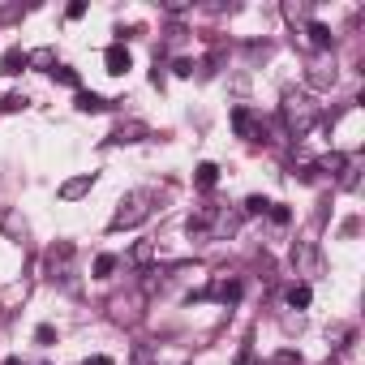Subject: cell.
<instances>
[{
    "label": "cell",
    "instance_id": "4fadbf2b",
    "mask_svg": "<svg viewBox=\"0 0 365 365\" xmlns=\"http://www.w3.org/2000/svg\"><path fill=\"white\" fill-rule=\"evenodd\" d=\"M335 78H339L335 69H322V65H314V69H309V86H314V91H331V86H335Z\"/></svg>",
    "mask_w": 365,
    "mask_h": 365
},
{
    "label": "cell",
    "instance_id": "30bf717a",
    "mask_svg": "<svg viewBox=\"0 0 365 365\" xmlns=\"http://www.w3.org/2000/svg\"><path fill=\"white\" fill-rule=\"evenodd\" d=\"M142 138H146V125H142V120H129V125H120V129H116V133H112L108 142L125 146V142H142Z\"/></svg>",
    "mask_w": 365,
    "mask_h": 365
},
{
    "label": "cell",
    "instance_id": "7c38bea8",
    "mask_svg": "<svg viewBox=\"0 0 365 365\" xmlns=\"http://www.w3.org/2000/svg\"><path fill=\"white\" fill-rule=\"evenodd\" d=\"M0 69H5L9 78H18V73L26 69V52H22V48H9L5 56H0Z\"/></svg>",
    "mask_w": 365,
    "mask_h": 365
},
{
    "label": "cell",
    "instance_id": "8fae6325",
    "mask_svg": "<svg viewBox=\"0 0 365 365\" xmlns=\"http://www.w3.org/2000/svg\"><path fill=\"white\" fill-rule=\"evenodd\" d=\"M241 220H245L241 211H215V224H211V228H215V237H224V232H237Z\"/></svg>",
    "mask_w": 365,
    "mask_h": 365
},
{
    "label": "cell",
    "instance_id": "8992f818",
    "mask_svg": "<svg viewBox=\"0 0 365 365\" xmlns=\"http://www.w3.org/2000/svg\"><path fill=\"white\" fill-rule=\"evenodd\" d=\"M91 190H95V172H82V176H69L56 194H61V202H78V198H86Z\"/></svg>",
    "mask_w": 365,
    "mask_h": 365
},
{
    "label": "cell",
    "instance_id": "7402d4cb",
    "mask_svg": "<svg viewBox=\"0 0 365 365\" xmlns=\"http://www.w3.org/2000/svg\"><path fill=\"white\" fill-rule=\"evenodd\" d=\"M116 267H120V258H116V254H99V258H95V279H108Z\"/></svg>",
    "mask_w": 365,
    "mask_h": 365
},
{
    "label": "cell",
    "instance_id": "9c48e42d",
    "mask_svg": "<svg viewBox=\"0 0 365 365\" xmlns=\"http://www.w3.org/2000/svg\"><path fill=\"white\" fill-rule=\"evenodd\" d=\"M73 108H78V112H108L112 99H103V95H95V91H78V95H73Z\"/></svg>",
    "mask_w": 365,
    "mask_h": 365
},
{
    "label": "cell",
    "instance_id": "ac0fdd59",
    "mask_svg": "<svg viewBox=\"0 0 365 365\" xmlns=\"http://www.w3.org/2000/svg\"><path fill=\"white\" fill-rule=\"evenodd\" d=\"M309 301H314V292H309V284H292V288H288V305H292V309H305Z\"/></svg>",
    "mask_w": 365,
    "mask_h": 365
},
{
    "label": "cell",
    "instance_id": "ba28073f",
    "mask_svg": "<svg viewBox=\"0 0 365 365\" xmlns=\"http://www.w3.org/2000/svg\"><path fill=\"white\" fill-rule=\"evenodd\" d=\"M305 35H309V43H314L318 52H331V48H335V35H331V26H327V22H309V26H305Z\"/></svg>",
    "mask_w": 365,
    "mask_h": 365
},
{
    "label": "cell",
    "instance_id": "f546056e",
    "mask_svg": "<svg viewBox=\"0 0 365 365\" xmlns=\"http://www.w3.org/2000/svg\"><path fill=\"white\" fill-rule=\"evenodd\" d=\"M271 220H275V224H288V220H292V211H288V207H275V202H271Z\"/></svg>",
    "mask_w": 365,
    "mask_h": 365
},
{
    "label": "cell",
    "instance_id": "83f0119b",
    "mask_svg": "<svg viewBox=\"0 0 365 365\" xmlns=\"http://www.w3.org/2000/svg\"><path fill=\"white\" fill-rule=\"evenodd\" d=\"M172 73H176V78H194V61H185V56H180V61L172 65Z\"/></svg>",
    "mask_w": 365,
    "mask_h": 365
},
{
    "label": "cell",
    "instance_id": "4316f807",
    "mask_svg": "<svg viewBox=\"0 0 365 365\" xmlns=\"http://www.w3.org/2000/svg\"><path fill=\"white\" fill-rule=\"evenodd\" d=\"M26 108V95H5L0 99V112H22Z\"/></svg>",
    "mask_w": 365,
    "mask_h": 365
},
{
    "label": "cell",
    "instance_id": "7a4b0ae2",
    "mask_svg": "<svg viewBox=\"0 0 365 365\" xmlns=\"http://www.w3.org/2000/svg\"><path fill=\"white\" fill-rule=\"evenodd\" d=\"M150 215V194L146 190H133L116 202V215L108 220V232H125V228H138L142 220Z\"/></svg>",
    "mask_w": 365,
    "mask_h": 365
},
{
    "label": "cell",
    "instance_id": "e575fe53",
    "mask_svg": "<svg viewBox=\"0 0 365 365\" xmlns=\"http://www.w3.org/2000/svg\"><path fill=\"white\" fill-rule=\"evenodd\" d=\"M5 365H22V361H18V356H9V361H5Z\"/></svg>",
    "mask_w": 365,
    "mask_h": 365
},
{
    "label": "cell",
    "instance_id": "9a60e30c",
    "mask_svg": "<svg viewBox=\"0 0 365 365\" xmlns=\"http://www.w3.org/2000/svg\"><path fill=\"white\" fill-rule=\"evenodd\" d=\"M129 262H133V267H150V262H155V241H138V245L129 250Z\"/></svg>",
    "mask_w": 365,
    "mask_h": 365
},
{
    "label": "cell",
    "instance_id": "d6a6232c",
    "mask_svg": "<svg viewBox=\"0 0 365 365\" xmlns=\"http://www.w3.org/2000/svg\"><path fill=\"white\" fill-rule=\"evenodd\" d=\"M69 18L78 22V18H86V5H82V0H73V5H69Z\"/></svg>",
    "mask_w": 365,
    "mask_h": 365
},
{
    "label": "cell",
    "instance_id": "5b68a950",
    "mask_svg": "<svg viewBox=\"0 0 365 365\" xmlns=\"http://www.w3.org/2000/svg\"><path fill=\"white\" fill-rule=\"evenodd\" d=\"M232 129H237L241 138H250V142H267V133H262V120H258L250 108H232Z\"/></svg>",
    "mask_w": 365,
    "mask_h": 365
},
{
    "label": "cell",
    "instance_id": "484cf974",
    "mask_svg": "<svg viewBox=\"0 0 365 365\" xmlns=\"http://www.w3.org/2000/svg\"><path fill=\"white\" fill-rule=\"evenodd\" d=\"M361 185V163H344V190H356Z\"/></svg>",
    "mask_w": 365,
    "mask_h": 365
},
{
    "label": "cell",
    "instance_id": "d590c367",
    "mask_svg": "<svg viewBox=\"0 0 365 365\" xmlns=\"http://www.w3.org/2000/svg\"><path fill=\"white\" fill-rule=\"evenodd\" d=\"M22 365H48V361H22Z\"/></svg>",
    "mask_w": 365,
    "mask_h": 365
},
{
    "label": "cell",
    "instance_id": "44dd1931",
    "mask_svg": "<svg viewBox=\"0 0 365 365\" xmlns=\"http://www.w3.org/2000/svg\"><path fill=\"white\" fill-rule=\"evenodd\" d=\"M52 78H56L61 86H73V91H82V78H78V69H69V65H56V69H52Z\"/></svg>",
    "mask_w": 365,
    "mask_h": 365
},
{
    "label": "cell",
    "instance_id": "4dcf8cb0",
    "mask_svg": "<svg viewBox=\"0 0 365 365\" xmlns=\"http://www.w3.org/2000/svg\"><path fill=\"white\" fill-rule=\"evenodd\" d=\"M163 9L168 14H180V9H190V0H163Z\"/></svg>",
    "mask_w": 365,
    "mask_h": 365
},
{
    "label": "cell",
    "instance_id": "1f68e13d",
    "mask_svg": "<svg viewBox=\"0 0 365 365\" xmlns=\"http://www.w3.org/2000/svg\"><path fill=\"white\" fill-rule=\"evenodd\" d=\"M237 365H258V352H254V348H245V352L237 356Z\"/></svg>",
    "mask_w": 365,
    "mask_h": 365
},
{
    "label": "cell",
    "instance_id": "6da1fadb",
    "mask_svg": "<svg viewBox=\"0 0 365 365\" xmlns=\"http://www.w3.org/2000/svg\"><path fill=\"white\" fill-rule=\"evenodd\" d=\"M279 116H284V125H288V133L301 142L314 125H318V103L305 95V91H284V103H279Z\"/></svg>",
    "mask_w": 365,
    "mask_h": 365
},
{
    "label": "cell",
    "instance_id": "2e32d148",
    "mask_svg": "<svg viewBox=\"0 0 365 365\" xmlns=\"http://www.w3.org/2000/svg\"><path fill=\"white\" fill-rule=\"evenodd\" d=\"M198 190H215L220 185V163H198Z\"/></svg>",
    "mask_w": 365,
    "mask_h": 365
},
{
    "label": "cell",
    "instance_id": "5bb4252c",
    "mask_svg": "<svg viewBox=\"0 0 365 365\" xmlns=\"http://www.w3.org/2000/svg\"><path fill=\"white\" fill-rule=\"evenodd\" d=\"M344 163H348V159H344L339 150H331V155H322V159L314 163V172H327V176H339V172H344Z\"/></svg>",
    "mask_w": 365,
    "mask_h": 365
},
{
    "label": "cell",
    "instance_id": "3957f363",
    "mask_svg": "<svg viewBox=\"0 0 365 365\" xmlns=\"http://www.w3.org/2000/svg\"><path fill=\"white\" fill-rule=\"evenodd\" d=\"M292 267H297V275L318 279V275H322V254H318V245H314V241H297V245H292Z\"/></svg>",
    "mask_w": 365,
    "mask_h": 365
},
{
    "label": "cell",
    "instance_id": "f1b7e54d",
    "mask_svg": "<svg viewBox=\"0 0 365 365\" xmlns=\"http://www.w3.org/2000/svg\"><path fill=\"white\" fill-rule=\"evenodd\" d=\"M35 339H39V344H52V339H56V327H48V322L35 327Z\"/></svg>",
    "mask_w": 365,
    "mask_h": 365
},
{
    "label": "cell",
    "instance_id": "603a6c76",
    "mask_svg": "<svg viewBox=\"0 0 365 365\" xmlns=\"http://www.w3.org/2000/svg\"><path fill=\"white\" fill-rule=\"evenodd\" d=\"M211 297H220V301H237V297H241V284H237V279H220V284L211 288Z\"/></svg>",
    "mask_w": 365,
    "mask_h": 365
},
{
    "label": "cell",
    "instance_id": "836d02e7",
    "mask_svg": "<svg viewBox=\"0 0 365 365\" xmlns=\"http://www.w3.org/2000/svg\"><path fill=\"white\" fill-rule=\"evenodd\" d=\"M82 365H112V356H86Z\"/></svg>",
    "mask_w": 365,
    "mask_h": 365
},
{
    "label": "cell",
    "instance_id": "d6986e66",
    "mask_svg": "<svg viewBox=\"0 0 365 365\" xmlns=\"http://www.w3.org/2000/svg\"><path fill=\"white\" fill-rule=\"evenodd\" d=\"M129 365H159V356H155V348H150V344H133Z\"/></svg>",
    "mask_w": 365,
    "mask_h": 365
},
{
    "label": "cell",
    "instance_id": "52a82bcc",
    "mask_svg": "<svg viewBox=\"0 0 365 365\" xmlns=\"http://www.w3.org/2000/svg\"><path fill=\"white\" fill-rule=\"evenodd\" d=\"M103 65H108V73H112V78H125V73L133 69V56H129V48H125V43H112V48L103 52Z\"/></svg>",
    "mask_w": 365,
    "mask_h": 365
},
{
    "label": "cell",
    "instance_id": "d4e9b609",
    "mask_svg": "<svg viewBox=\"0 0 365 365\" xmlns=\"http://www.w3.org/2000/svg\"><path fill=\"white\" fill-rule=\"evenodd\" d=\"M0 228H5L9 237H22V232H26V224H22V220H18L14 211H5V215H0Z\"/></svg>",
    "mask_w": 365,
    "mask_h": 365
},
{
    "label": "cell",
    "instance_id": "e0dca14e",
    "mask_svg": "<svg viewBox=\"0 0 365 365\" xmlns=\"http://www.w3.org/2000/svg\"><path fill=\"white\" fill-rule=\"evenodd\" d=\"M211 224H215V207H202L190 215V232H211Z\"/></svg>",
    "mask_w": 365,
    "mask_h": 365
},
{
    "label": "cell",
    "instance_id": "cb8c5ba5",
    "mask_svg": "<svg viewBox=\"0 0 365 365\" xmlns=\"http://www.w3.org/2000/svg\"><path fill=\"white\" fill-rule=\"evenodd\" d=\"M267 211H271V202H267V198H258V194L241 202V215H267Z\"/></svg>",
    "mask_w": 365,
    "mask_h": 365
},
{
    "label": "cell",
    "instance_id": "277c9868",
    "mask_svg": "<svg viewBox=\"0 0 365 365\" xmlns=\"http://www.w3.org/2000/svg\"><path fill=\"white\" fill-rule=\"evenodd\" d=\"M73 254H78V250H73V241H56V245L48 250V258H43V262H48V275H52V279H65V275H69Z\"/></svg>",
    "mask_w": 365,
    "mask_h": 365
},
{
    "label": "cell",
    "instance_id": "ffe728a7",
    "mask_svg": "<svg viewBox=\"0 0 365 365\" xmlns=\"http://www.w3.org/2000/svg\"><path fill=\"white\" fill-rule=\"evenodd\" d=\"M26 65H39V69H56V52H52V48H39V52H26Z\"/></svg>",
    "mask_w": 365,
    "mask_h": 365
}]
</instances>
